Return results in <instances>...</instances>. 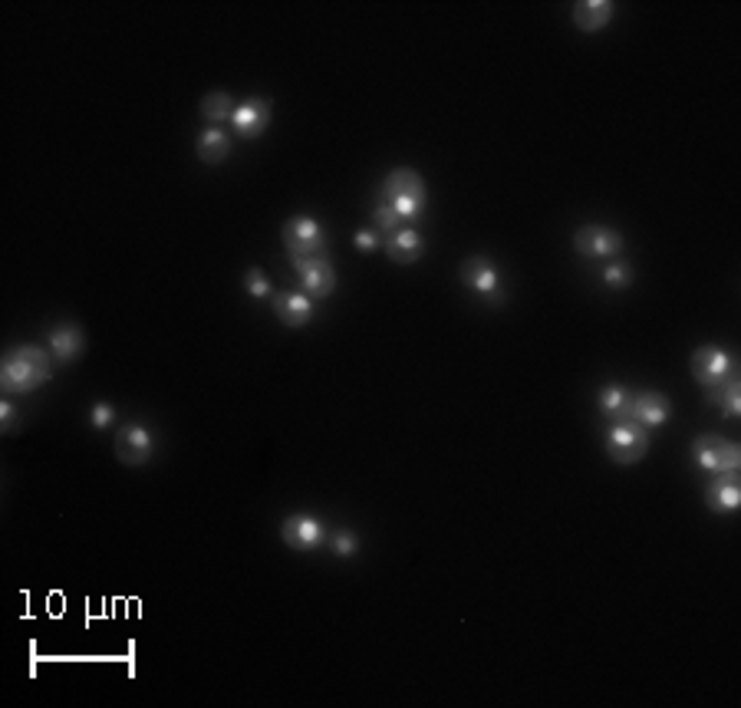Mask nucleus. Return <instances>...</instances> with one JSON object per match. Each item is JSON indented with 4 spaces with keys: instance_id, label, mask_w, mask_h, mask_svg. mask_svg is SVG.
I'll return each mask as SVG.
<instances>
[{
    "instance_id": "1a4fd4ad",
    "label": "nucleus",
    "mask_w": 741,
    "mask_h": 708,
    "mask_svg": "<svg viewBox=\"0 0 741 708\" xmlns=\"http://www.w3.org/2000/svg\"><path fill=\"white\" fill-rule=\"evenodd\" d=\"M231 126H234V136L244 142L261 139L267 126H271V99L251 96V99H244V103H238V109H234V116H231Z\"/></svg>"
},
{
    "instance_id": "5701e85b",
    "label": "nucleus",
    "mask_w": 741,
    "mask_h": 708,
    "mask_svg": "<svg viewBox=\"0 0 741 708\" xmlns=\"http://www.w3.org/2000/svg\"><path fill=\"white\" fill-rule=\"evenodd\" d=\"M633 267L626 264V261H613V264H606V271H603V284L606 287H613V290H626L633 284Z\"/></svg>"
},
{
    "instance_id": "f3484780",
    "label": "nucleus",
    "mask_w": 741,
    "mask_h": 708,
    "mask_svg": "<svg viewBox=\"0 0 741 708\" xmlns=\"http://www.w3.org/2000/svg\"><path fill=\"white\" fill-rule=\"evenodd\" d=\"M386 254L392 264H415L425 254V241L415 228H399L386 234Z\"/></svg>"
},
{
    "instance_id": "f03ea898",
    "label": "nucleus",
    "mask_w": 741,
    "mask_h": 708,
    "mask_svg": "<svg viewBox=\"0 0 741 708\" xmlns=\"http://www.w3.org/2000/svg\"><path fill=\"white\" fill-rule=\"evenodd\" d=\"M383 205H389L402 221H415L425 211V182L415 168H392L379 188Z\"/></svg>"
},
{
    "instance_id": "c85d7f7f",
    "label": "nucleus",
    "mask_w": 741,
    "mask_h": 708,
    "mask_svg": "<svg viewBox=\"0 0 741 708\" xmlns=\"http://www.w3.org/2000/svg\"><path fill=\"white\" fill-rule=\"evenodd\" d=\"M14 419H17L14 406H10V402H0V425H4V432L14 429Z\"/></svg>"
},
{
    "instance_id": "9d476101",
    "label": "nucleus",
    "mask_w": 741,
    "mask_h": 708,
    "mask_svg": "<svg viewBox=\"0 0 741 708\" xmlns=\"http://www.w3.org/2000/svg\"><path fill=\"white\" fill-rule=\"evenodd\" d=\"M574 247L580 257H590V261H603V257H616L623 251V234L613 228H603V224H587L574 234Z\"/></svg>"
},
{
    "instance_id": "a878e982",
    "label": "nucleus",
    "mask_w": 741,
    "mask_h": 708,
    "mask_svg": "<svg viewBox=\"0 0 741 708\" xmlns=\"http://www.w3.org/2000/svg\"><path fill=\"white\" fill-rule=\"evenodd\" d=\"M330 544H333V550H336V554H340V557H350V554H356L359 537H356L353 531H336Z\"/></svg>"
},
{
    "instance_id": "7ed1b4c3",
    "label": "nucleus",
    "mask_w": 741,
    "mask_h": 708,
    "mask_svg": "<svg viewBox=\"0 0 741 708\" xmlns=\"http://www.w3.org/2000/svg\"><path fill=\"white\" fill-rule=\"evenodd\" d=\"M649 452V432L636 419H620L606 429V455L616 465H636Z\"/></svg>"
},
{
    "instance_id": "f8f14e48",
    "label": "nucleus",
    "mask_w": 741,
    "mask_h": 708,
    "mask_svg": "<svg viewBox=\"0 0 741 708\" xmlns=\"http://www.w3.org/2000/svg\"><path fill=\"white\" fill-rule=\"evenodd\" d=\"M271 307L277 313V320L290 330L307 327L313 320V297L303 294V290H280V294H274Z\"/></svg>"
},
{
    "instance_id": "0eeeda50",
    "label": "nucleus",
    "mask_w": 741,
    "mask_h": 708,
    "mask_svg": "<svg viewBox=\"0 0 741 708\" xmlns=\"http://www.w3.org/2000/svg\"><path fill=\"white\" fill-rule=\"evenodd\" d=\"M112 448H116V458L126 468H139V465H145L152 458L155 438L142 422H129V425H122V429L116 432V438H112Z\"/></svg>"
},
{
    "instance_id": "bb28decb",
    "label": "nucleus",
    "mask_w": 741,
    "mask_h": 708,
    "mask_svg": "<svg viewBox=\"0 0 741 708\" xmlns=\"http://www.w3.org/2000/svg\"><path fill=\"white\" fill-rule=\"evenodd\" d=\"M379 244H383V238H379V231H376V228H366V231H359V234H356V251L373 254V251H379Z\"/></svg>"
},
{
    "instance_id": "a211bd4d",
    "label": "nucleus",
    "mask_w": 741,
    "mask_h": 708,
    "mask_svg": "<svg viewBox=\"0 0 741 708\" xmlns=\"http://www.w3.org/2000/svg\"><path fill=\"white\" fill-rule=\"evenodd\" d=\"M616 4L610 0H577L574 4V27L583 33H597L613 20Z\"/></svg>"
},
{
    "instance_id": "423d86ee",
    "label": "nucleus",
    "mask_w": 741,
    "mask_h": 708,
    "mask_svg": "<svg viewBox=\"0 0 741 708\" xmlns=\"http://www.w3.org/2000/svg\"><path fill=\"white\" fill-rule=\"evenodd\" d=\"M294 261V271L303 284V294H310L313 300H327L336 290V271L330 264L327 254H313V257H290Z\"/></svg>"
},
{
    "instance_id": "39448f33",
    "label": "nucleus",
    "mask_w": 741,
    "mask_h": 708,
    "mask_svg": "<svg viewBox=\"0 0 741 708\" xmlns=\"http://www.w3.org/2000/svg\"><path fill=\"white\" fill-rule=\"evenodd\" d=\"M284 247L290 251V257L323 254V247H327V231H323L320 221H313L307 215H294L284 221Z\"/></svg>"
},
{
    "instance_id": "ddd939ff",
    "label": "nucleus",
    "mask_w": 741,
    "mask_h": 708,
    "mask_svg": "<svg viewBox=\"0 0 741 708\" xmlns=\"http://www.w3.org/2000/svg\"><path fill=\"white\" fill-rule=\"evenodd\" d=\"M47 350L56 363H73L76 356L86 350V333L76 323H56V327L47 330Z\"/></svg>"
},
{
    "instance_id": "6ab92c4d",
    "label": "nucleus",
    "mask_w": 741,
    "mask_h": 708,
    "mask_svg": "<svg viewBox=\"0 0 741 708\" xmlns=\"http://www.w3.org/2000/svg\"><path fill=\"white\" fill-rule=\"evenodd\" d=\"M231 136L224 132L221 126H208L205 132L198 136V145H195V152H198V159L205 162V165H221L224 159L231 155Z\"/></svg>"
},
{
    "instance_id": "b1692460",
    "label": "nucleus",
    "mask_w": 741,
    "mask_h": 708,
    "mask_svg": "<svg viewBox=\"0 0 741 708\" xmlns=\"http://www.w3.org/2000/svg\"><path fill=\"white\" fill-rule=\"evenodd\" d=\"M244 287H247V294H251V297H257V300H267V297H274V290H271V280H267V274L261 271V267H251V271L244 274Z\"/></svg>"
},
{
    "instance_id": "20e7f679",
    "label": "nucleus",
    "mask_w": 741,
    "mask_h": 708,
    "mask_svg": "<svg viewBox=\"0 0 741 708\" xmlns=\"http://www.w3.org/2000/svg\"><path fill=\"white\" fill-rule=\"evenodd\" d=\"M692 462L705 471H712V475H718V471H738L741 448L722 435H699L692 442Z\"/></svg>"
},
{
    "instance_id": "cd10ccee",
    "label": "nucleus",
    "mask_w": 741,
    "mask_h": 708,
    "mask_svg": "<svg viewBox=\"0 0 741 708\" xmlns=\"http://www.w3.org/2000/svg\"><path fill=\"white\" fill-rule=\"evenodd\" d=\"M112 422H116V409H112L109 402H96V406H93V425H96V429H109Z\"/></svg>"
},
{
    "instance_id": "412c9836",
    "label": "nucleus",
    "mask_w": 741,
    "mask_h": 708,
    "mask_svg": "<svg viewBox=\"0 0 741 708\" xmlns=\"http://www.w3.org/2000/svg\"><path fill=\"white\" fill-rule=\"evenodd\" d=\"M709 402H715V406L725 412V419H738V415H741V386H738V379L728 376L725 382L712 386L709 389Z\"/></svg>"
},
{
    "instance_id": "2eb2a0df",
    "label": "nucleus",
    "mask_w": 741,
    "mask_h": 708,
    "mask_svg": "<svg viewBox=\"0 0 741 708\" xmlns=\"http://www.w3.org/2000/svg\"><path fill=\"white\" fill-rule=\"evenodd\" d=\"M672 412V402L669 396H662V392H633L630 399V419H636L643 429H656V425H662L669 419Z\"/></svg>"
},
{
    "instance_id": "6e6552de",
    "label": "nucleus",
    "mask_w": 741,
    "mask_h": 708,
    "mask_svg": "<svg viewBox=\"0 0 741 708\" xmlns=\"http://www.w3.org/2000/svg\"><path fill=\"white\" fill-rule=\"evenodd\" d=\"M692 376H695V382L699 386H705V389H712V386H718V382H725L728 376H732V353L728 350H722V346H699V350L692 353Z\"/></svg>"
},
{
    "instance_id": "aec40b11",
    "label": "nucleus",
    "mask_w": 741,
    "mask_h": 708,
    "mask_svg": "<svg viewBox=\"0 0 741 708\" xmlns=\"http://www.w3.org/2000/svg\"><path fill=\"white\" fill-rule=\"evenodd\" d=\"M234 109H238V103L224 93V89H211V93L201 99V119L208 122V126H221V122H231Z\"/></svg>"
},
{
    "instance_id": "393cba45",
    "label": "nucleus",
    "mask_w": 741,
    "mask_h": 708,
    "mask_svg": "<svg viewBox=\"0 0 741 708\" xmlns=\"http://www.w3.org/2000/svg\"><path fill=\"white\" fill-rule=\"evenodd\" d=\"M373 224H376V231H383V234H392V231H399V228H402V224H406V221H402V218L396 215V211L389 208V205H383V201H379V205H376V211H373Z\"/></svg>"
},
{
    "instance_id": "9b49d317",
    "label": "nucleus",
    "mask_w": 741,
    "mask_h": 708,
    "mask_svg": "<svg viewBox=\"0 0 741 708\" xmlns=\"http://www.w3.org/2000/svg\"><path fill=\"white\" fill-rule=\"evenodd\" d=\"M280 537H284V544L290 550H313L323 544V524L317 518H310V514H290V518L280 524Z\"/></svg>"
},
{
    "instance_id": "4468645a",
    "label": "nucleus",
    "mask_w": 741,
    "mask_h": 708,
    "mask_svg": "<svg viewBox=\"0 0 741 708\" xmlns=\"http://www.w3.org/2000/svg\"><path fill=\"white\" fill-rule=\"evenodd\" d=\"M458 277H462V284L468 290H475V294H488V297L498 294V284H501L498 267H494V261L485 254L468 257V261L462 264V271H458Z\"/></svg>"
},
{
    "instance_id": "f257e3e1",
    "label": "nucleus",
    "mask_w": 741,
    "mask_h": 708,
    "mask_svg": "<svg viewBox=\"0 0 741 708\" xmlns=\"http://www.w3.org/2000/svg\"><path fill=\"white\" fill-rule=\"evenodd\" d=\"M50 373V350H43V346H14L4 356V366H0V386L10 396H27V392H37L43 382H50Z\"/></svg>"
},
{
    "instance_id": "4be33fe9",
    "label": "nucleus",
    "mask_w": 741,
    "mask_h": 708,
    "mask_svg": "<svg viewBox=\"0 0 741 708\" xmlns=\"http://www.w3.org/2000/svg\"><path fill=\"white\" fill-rule=\"evenodd\" d=\"M630 399H633V392L626 386H603L600 389V412L610 415L613 422L630 419Z\"/></svg>"
},
{
    "instance_id": "dca6fc26",
    "label": "nucleus",
    "mask_w": 741,
    "mask_h": 708,
    "mask_svg": "<svg viewBox=\"0 0 741 708\" xmlns=\"http://www.w3.org/2000/svg\"><path fill=\"white\" fill-rule=\"evenodd\" d=\"M741 501V478L738 471H718L705 488V504L718 514H732Z\"/></svg>"
}]
</instances>
